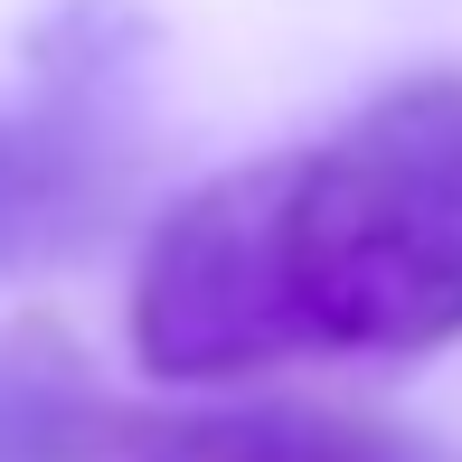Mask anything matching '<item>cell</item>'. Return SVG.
I'll list each match as a JSON object with an SVG mask.
<instances>
[{
	"instance_id": "1",
	"label": "cell",
	"mask_w": 462,
	"mask_h": 462,
	"mask_svg": "<svg viewBox=\"0 0 462 462\" xmlns=\"http://www.w3.org/2000/svg\"><path fill=\"white\" fill-rule=\"evenodd\" d=\"M274 264L311 349L462 330V76H406L311 152H274Z\"/></svg>"
},
{
	"instance_id": "2",
	"label": "cell",
	"mask_w": 462,
	"mask_h": 462,
	"mask_svg": "<svg viewBox=\"0 0 462 462\" xmlns=\"http://www.w3.org/2000/svg\"><path fill=\"white\" fill-rule=\"evenodd\" d=\"M142 29L123 0H67L29 38V95L0 104V283L104 245L142 180Z\"/></svg>"
},
{
	"instance_id": "3",
	"label": "cell",
	"mask_w": 462,
	"mask_h": 462,
	"mask_svg": "<svg viewBox=\"0 0 462 462\" xmlns=\"http://www.w3.org/2000/svg\"><path fill=\"white\" fill-rule=\"evenodd\" d=\"M133 359L171 387H226L302 359L274 264V161L199 180L133 264Z\"/></svg>"
},
{
	"instance_id": "4",
	"label": "cell",
	"mask_w": 462,
	"mask_h": 462,
	"mask_svg": "<svg viewBox=\"0 0 462 462\" xmlns=\"http://www.w3.org/2000/svg\"><path fill=\"white\" fill-rule=\"evenodd\" d=\"M104 462H453L434 434L368 406H114Z\"/></svg>"
},
{
	"instance_id": "5",
	"label": "cell",
	"mask_w": 462,
	"mask_h": 462,
	"mask_svg": "<svg viewBox=\"0 0 462 462\" xmlns=\"http://www.w3.org/2000/svg\"><path fill=\"white\" fill-rule=\"evenodd\" d=\"M114 396L48 321L0 330V462H104Z\"/></svg>"
}]
</instances>
